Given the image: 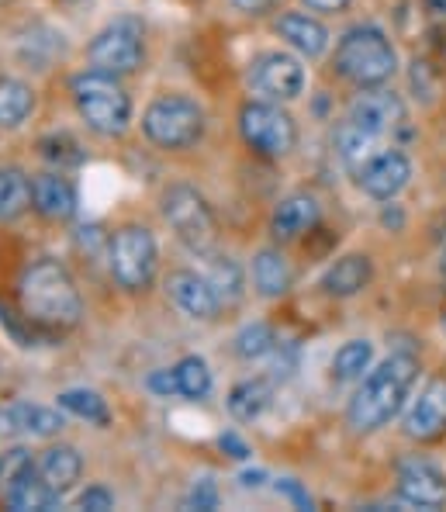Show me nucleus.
I'll return each mask as SVG.
<instances>
[{
	"instance_id": "obj_1",
	"label": "nucleus",
	"mask_w": 446,
	"mask_h": 512,
	"mask_svg": "<svg viewBox=\"0 0 446 512\" xmlns=\"http://www.w3.org/2000/svg\"><path fill=\"white\" fill-rule=\"evenodd\" d=\"M415 374H419V360L408 357V353H391L384 364L367 371L364 384L357 388V395L350 398V409H346L350 426L357 433H374V429L388 426L402 412Z\"/></svg>"
},
{
	"instance_id": "obj_2",
	"label": "nucleus",
	"mask_w": 446,
	"mask_h": 512,
	"mask_svg": "<svg viewBox=\"0 0 446 512\" xmlns=\"http://www.w3.org/2000/svg\"><path fill=\"white\" fill-rule=\"evenodd\" d=\"M21 308L32 322L49 329H73L83 315L77 281L59 260H39L21 274Z\"/></svg>"
},
{
	"instance_id": "obj_3",
	"label": "nucleus",
	"mask_w": 446,
	"mask_h": 512,
	"mask_svg": "<svg viewBox=\"0 0 446 512\" xmlns=\"http://www.w3.org/2000/svg\"><path fill=\"white\" fill-rule=\"evenodd\" d=\"M70 90L73 104H77L80 118L87 122L90 132L104 135V139L125 135L128 122H132V97L118 84V77L101 70H87L73 77Z\"/></svg>"
},
{
	"instance_id": "obj_4",
	"label": "nucleus",
	"mask_w": 446,
	"mask_h": 512,
	"mask_svg": "<svg viewBox=\"0 0 446 512\" xmlns=\"http://www.w3.org/2000/svg\"><path fill=\"white\" fill-rule=\"evenodd\" d=\"M336 70L357 87H381L395 77L398 56L388 35L374 25H357L336 45Z\"/></svg>"
},
{
	"instance_id": "obj_5",
	"label": "nucleus",
	"mask_w": 446,
	"mask_h": 512,
	"mask_svg": "<svg viewBox=\"0 0 446 512\" xmlns=\"http://www.w3.org/2000/svg\"><path fill=\"white\" fill-rule=\"evenodd\" d=\"M142 132L163 149H187L204 135V111L187 94H163L142 115Z\"/></svg>"
},
{
	"instance_id": "obj_6",
	"label": "nucleus",
	"mask_w": 446,
	"mask_h": 512,
	"mask_svg": "<svg viewBox=\"0 0 446 512\" xmlns=\"http://www.w3.org/2000/svg\"><path fill=\"white\" fill-rule=\"evenodd\" d=\"M163 218L173 229V236L187 246L191 253H211L218 243V222L211 205L201 198L194 187L187 184H173L163 194Z\"/></svg>"
},
{
	"instance_id": "obj_7",
	"label": "nucleus",
	"mask_w": 446,
	"mask_h": 512,
	"mask_svg": "<svg viewBox=\"0 0 446 512\" xmlns=\"http://www.w3.org/2000/svg\"><path fill=\"white\" fill-rule=\"evenodd\" d=\"M0 492L4 502L18 512H49L59 509V495L42 481L39 461L25 447L0 457Z\"/></svg>"
},
{
	"instance_id": "obj_8",
	"label": "nucleus",
	"mask_w": 446,
	"mask_h": 512,
	"mask_svg": "<svg viewBox=\"0 0 446 512\" xmlns=\"http://www.w3.org/2000/svg\"><path fill=\"white\" fill-rule=\"evenodd\" d=\"M239 132L249 149L270 160H281L298 142V125L277 101H249L239 111Z\"/></svg>"
},
{
	"instance_id": "obj_9",
	"label": "nucleus",
	"mask_w": 446,
	"mask_h": 512,
	"mask_svg": "<svg viewBox=\"0 0 446 512\" xmlns=\"http://www.w3.org/2000/svg\"><path fill=\"white\" fill-rule=\"evenodd\" d=\"M160 267V250L146 225H125L111 239V274L125 291H142L153 284Z\"/></svg>"
},
{
	"instance_id": "obj_10",
	"label": "nucleus",
	"mask_w": 446,
	"mask_h": 512,
	"mask_svg": "<svg viewBox=\"0 0 446 512\" xmlns=\"http://www.w3.org/2000/svg\"><path fill=\"white\" fill-rule=\"evenodd\" d=\"M146 32L139 18H118L90 42V70L111 73V77H128L142 66L146 56Z\"/></svg>"
},
{
	"instance_id": "obj_11",
	"label": "nucleus",
	"mask_w": 446,
	"mask_h": 512,
	"mask_svg": "<svg viewBox=\"0 0 446 512\" xmlns=\"http://www.w3.org/2000/svg\"><path fill=\"white\" fill-rule=\"evenodd\" d=\"M346 122L357 125L360 132L374 135L381 142H391L398 132L405 128L408 115H405V101L395 94V90L384 87H360V94L350 101V111H346Z\"/></svg>"
},
{
	"instance_id": "obj_12",
	"label": "nucleus",
	"mask_w": 446,
	"mask_h": 512,
	"mask_svg": "<svg viewBox=\"0 0 446 512\" xmlns=\"http://www.w3.org/2000/svg\"><path fill=\"white\" fill-rule=\"evenodd\" d=\"M249 87L263 97V101H294L305 90V66L291 52H263L249 66Z\"/></svg>"
},
{
	"instance_id": "obj_13",
	"label": "nucleus",
	"mask_w": 446,
	"mask_h": 512,
	"mask_svg": "<svg viewBox=\"0 0 446 512\" xmlns=\"http://www.w3.org/2000/svg\"><path fill=\"white\" fill-rule=\"evenodd\" d=\"M357 180L370 198L391 201V198H398V194L408 187V180H412V160H408L402 149L388 146L357 173Z\"/></svg>"
},
{
	"instance_id": "obj_14",
	"label": "nucleus",
	"mask_w": 446,
	"mask_h": 512,
	"mask_svg": "<svg viewBox=\"0 0 446 512\" xmlns=\"http://www.w3.org/2000/svg\"><path fill=\"white\" fill-rule=\"evenodd\" d=\"M398 495L408 506L419 509H440L446 506V474L433 461L422 457H408L398 468Z\"/></svg>"
},
{
	"instance_id": "obj_15",
	"label": "nucleus",
	"mask_w": 446,
	"mask_h": 512,
	"mask_svg": "<svg viewBox=\"0 0 446 512\" xmlns=\"http://www.w3.org/2000/svg\"><path fill=\"white\" fill-rule=\"evenodd\" d=\"M405 433L419 443H433L446 436V378L426 381L412 405L405 412Z\"/></svg>"
},
{
	"instance_id": "obj_16",
	"label": "nucleus",
	"mask_w": 446,
	"mask_h": 512,
	"mask_svg": "<svg viewBox=\"0 0 446 512\" xmlns=\"http://www.w3.org/2000/svg\"><path fill=\"white\" fill-rule=\"evenodd\" d=\"M166 295H170V301L180 308V312L191 315V319H201V322H211L218 315V308H222V301H218L211 281L201 274H194V270H173V274L166 277Z\"/></svg>"
},
{
	"instance_id": "obj_17",
	"label": "nucleus",
	"mask_w": 446,
	"mask_h": 512,
	"mask_svg": "<svg viewBox=\"0 0 446 512\" xmlns=\"http://www.w3.org/2000/svg\"><path fill=\"white\" fill-rule=\"evenodd\" d=\"M63 429L59 409L32 402H14L0 409V436H28V440H49Z\"/></svg>"
},
{
	"instance_id": "obj_18",
	"label": "nucleus",
	"mask_w": 446,
	"mask_h": 512,
	"mask_svg": "<svg viewBox=\"0 0 446 512\" xmlns=\"http://www.w3.org/2000/svg\"><path fill=\"white\" fill-rule=\"evenodd\" d=\"M319 218H322V208L312 194H291V198H284L281 205H277L274 218H270V232H274V239H281V243H294V239H301L305 232H312L315 225H319Z\"/></svg>"
},
{
	"instance_id": "obj_19",
	"label": "nucleus",
	"mask_w": 446,
	"mask_h": 512,
	"mask_svg": "<svg viewBox=\"0 0 446 512\" xmlns=\"http://www.w3.org/2000/svg\"><path fill=\"white\" fill-rule=\"evenodd\" d=\"M32 208L45 218H66L77 215V187L59 173H39L32 177Z\"/></svg>"
},
{
	"instance_id": "obj_20",
	"label": "nucleus",
	"mask_w": 446,
	"mask_h": 512,
	"mask_svg": "<svg viewBox=\"0 0 446 512\" xmlns=\"http://www.w3.org/2000/svg\"><path fill=\"white\" fill-rule=\"evenodd\" d=\"M277 32H281V39L291 45V49H298L301 56H322V52L329 49V32H325V25L308 18V14H298V11L281 14Z\"/></svg>"
},
{
	"instance_id": "obj_21",
	"label": "nucleus",
	"mask_w": 446,
	"mask_h": 512,
	"mask_svg": "<svg viewBox=\"0 0 446 512\" xmlns=\"http://www.w3.org/2000/svg\"><path fill=\"white\" fill-rule=\"evenodd\" d=\"M39 471H42V481L52 488V492L63 499L66 492H70L73 485L80 481L83 474V461L80 454L73 447H66V443H59V447H49L45 454L39 457Z\"/></svg>"
},
{
	"instance_id": "obj_22",
	"label": "nucleus",
	"mask_w": 446,
	"mask_h": 512,
	"mask_svg": "<svg viewBox=\"0 0 446 512\" xmlns=\"http://www.w3.org/2000/svg\"><path fill=\"white\" fill-rule=\"evenodd\" d=\"M367 284H370V260H367V256H360V253L336 260L322 277V288L329 291V295H336V298L360 295Z\"/></svg>"
},
{
	"instance_id": "obj_23",
	"label": "nucleus",
	"mask_w": 446,
	"mask_h": 512,
	"mask_svg": "<svg viewBox=\"0 0 446 512\" xmlns=\"http://www.w3.org/2000/svg\"><path fill=\"white\" fill-rule=\"evenodd\" d=\"M336 149H339V160H343V167L350 173H360L377 153H381V149H388V142L374 139V135L360 132L357 125L343 122L336 128Z\"/></svg>"
},
{
	"instance_id": "obj_24",
	"label": "nucleus",
	"mask_w": 446,
	"mask_h": 512,
	"mask_svg": "<svg viewBox=\"0 0 446 512\" xmlns=\"http://www.w3.org/2000/svg\"><path fill=\"white\" fill-rule=\"evenodd\" d=\"M253 284L263 298H281L291 288V263L281 250H260L253 260Z\"/></svg>"
},
{
	"instance_id": "obj_25",
	"label": "nucleus",
	"mask_w": 446,
	"mask_h": 512,
	"mask_svg": "<svg viewBox=\"0 0 446 512\" xmlns=\"http://www.w3.org/2000/svg\"><path fill=\"white\" fill-rule=\"evenodd\" d=\"M270 398H274V384L263 378H249L239 381L236 388L229 391V412L239 419V423H253L263 412L270 409Z\"/></svg>"
},
{
	"instance_id": "obj_26",
	"label": "nucleus",
	"mask_w": 446,
	"mask_h": 512,
	"mask_svg": "<svg viewBox=\"0 0 446 512\" xmlns=\"http://www.w3.org/2000/svg\"><path fill=\"white\" fill-rule=\"evenodd\" d=\"M32 208V180L25 177V170L0 163V218L14 222Z\"/></svg>"
},
{
	"instance_id": "obj_27",
	"label": "nucleus",
	"mask_w": 446,
	"mask_h": 512,
	"mask_svg": "<svg viewBox=\"0 0 446 512\" xmlns=\"http://www.w3.org/2000/svg\"><path fill=\"white\" fill-rule=\"evenodd\" d=\"M35 111V94L28 84L14 77H0V125L14 128Z\"/></svg>"
},
{
	"instance_id": "obj_28",
	"label": "nucleus",
	"mask_w": 446,
	"mask_h": 512,
	"mask_svg": "<svg viewBox=\"0 0 446 512\" xmlns=\"http://www.w3.org/2000/svg\"><path fill=\"white\" fill-rule=\"evenodd\" d=\"M59 409L77 419H87V423H94V426H108V419H111L108 402H104L97 391H87V388L63 391V395H59Z\"/></svg>"
},
{
	"instance_id": "obj_29",
	"label": "nucleus",
	"mask_w": 446,
	"mask_h": 512,
	"mask_svg": "<svg viewBox=\"0 0 446 512\" xmlns=\"http://www.w3.org/2000/svg\"><path fill=\"white\" fill-rule=\"evenodd\" d=\"M374 364V346L367 340H350L343 350L332 357V378L336 381H357L364 378Z\"/></svg>"
},
{
	"instance_id": "obj_30",
	"label": "nucleus",
	"mask_w": 446,
	"mask_h": 512,
	"mask_svg": "<svg viewBox=\"0 0 446 512\" xmlns=\"http://www.w3.org/2000/svg\"><path fill=\"white\" fill-rule=\"evenodd\" d=\"M208 281L222 305H236V301L243 298V267H239L232 256H218V260L211 263Z\"/></svg>"
},
{
	"instance_id": "obj_31",
	"label": "nucleus",
	"mask_w": 446,
	"mask_h": 512,
	"mask_svg": "<svg viewBox=\"0 0 446 512\" xmlns=\"http://www.w3.org/2000/svg\"><path fill=\"white\" fill-rule=\"evenodd\" d=\"M177 384H180V395L191 398V402H201V398H208L211 391V371L208 364H204L201 357H184L177 367Z\"/></svg>"
},
{
	"instance_id": "obj_32",
	"label": "nucleus",
	"mask_w": 446,
	"mask_h": 512,
	"mask_svg": "<svg viewBox=\"0 0 446 512\" xmlns=\"http://www.w3.org/2000/svg\"><path fill=\"white\" fill-rule=\"evenodd\" d=\"M277 346V336L274 329L267 326V322H253V326H243L236 336V353L243 360H260L267 357V353H274Z\"/></svg>"
},
{
	"instance_id": "obj_33",
	"label": "nucleus",
	"mask_w": 446,
	"mask_h": 512,
	"mask_svg": "<svg viewBox=\"0 0 446 512\" xmlns=\"http://www.w3.org/2000/svg\"><path fill=\"white\" fill-rule=\"evenodd\" d=\"M42 153L45 160L59 163V167H77V163H83V149L80 142L73 139V135H49V139H42Z\"/></svg>"
},
{
	"instance_id": "obj_34",
	"label": "nucleus",
	"mask_w": 446,
	"mask_h": 512,
	"mask_svg": "<svg viewBox=\"0 0 446 512\" xmlns=\"http://www.w3.org/2000/svg\"><path fill=\"white\" fill-rule=\"evenodd\" d=\"M187 506L191 509H215L218 506V488L215 481H198V485L191 488V495H187Z\"/></svg>"
},
{
	"instance_id": "obj_35",
	"label": "nucleus",
	"mask_w": 446,
	"mask_h": 512,
	"mask_svg": "<svg viewBox=\"0 0 446 512\" xmlns=\"http://www.w3.org/2000/svg\"><path fill=\"white\" fill-rule=\"evenodd\" d=\"M77 509H94V512H108L115 509V495L108 488H87L77 499Z\"/></svg>"
},
{
	"instance_id": "obj_36",
	"label": "nucleus",
	"mask_w": 446,
	"mask_h": 512,
	"mask_svg": "<svg viewBox=\"0 0 446 512\" xmlns=\"http://www.w3.org/2000/svg\"><path fill=\"white\" fill-rule=\"evenodd\" d=\"M149 388H153L156 395H166V398H170V395H180L177 371H173V367H170V371H156L153 378H149Z\"/></svg>"
},
{
	"instance_id": "obj_37",
	"label": "nucleus",
	"mask_w": 446,
	"mask_h": 512,
	"mask_svg": "<svg viewBox=\"0 0 446 512\" xmlns=\"http://www.w3.org/2000/svg\"><path fill=\"white\" fill-rule=\"evenodd\" d=\"M232 7L243 14H267L277 7V0H232Z\"/></svg>"
},
{
	"instance_id": "obj_38",
	"label": "nucleus",
	"mask_w": 446,
	"mask_h": 512,
	"mask_svg": "<svg viewBox=\"0 0 446 512\" xmlns=\"http://www.w3.org/2000/svg\"><path fill=\"white\" fill-rule=\"evenodd\" d=\"M312 11H322V14H336V11H346L350 0H305Z\"/></svg>"
},
{
	"instance_id": "obj_39",
	"label": "nucleus",
	"mask_w": 446,
	"mask_h": 512,
	"mask_svg": "<svg viewBox=\"0 0 446 512\" xmlns=\"http://www.w3.org/2000/svg\"><path fill=\"white\" fill-rule=\"evenodd\" d=\"M218 443H222V447H225V450H232V457H239V461H243V457H249L246 443H243V440H239V436L225 433V436H222V440H218Z\"/></svg>"
},
{
	"instance_id": "obj_40",
	"label": "nucleus",
	"mask_w": 446,
	"mask_h": 512,
	"mask_svg": "<svg viewBox=\"0 0 446 512\" xmlns=\"http://www.w3.org/2000/svg\"><path fill=\"white\" fill-rule=\"evenodd\" d=\"M281 488H284V492H287V495H291V499H294V502H298V506H305V509H308V495H301V488H298V485H294V481H284V485H281Z\"/></svg>"
},
{
	"instance_id": "obj_41",
	"label": "nucleus",
	"mask_w": 446,
	"mask_h": 512,
	"mask_svg": "<svg viewBox=\"0 0 446 512\" xmlns=\"http://www.w3.org/2000/svg\"><path fill=\"white\" fill-rule=\"evenodd\" d=\"M429 11H436V14H446V0H429Z\"/></svg>"
},
{
	"instance_id": "obj_42",
	"label": "nucleus",
	"mask_w": 446,
	"mask_h": 512,
	"mask_svg": "<svg viewBox=\"0 0 446 512\" xmlns=\"http://www.w3.org/2000/svg\"><path fill=\"white\" fill-rule=\"evenodd\" d=\"M443 274H446V250H443Z\"/></svg>"
},
{
	"instance_id": "obj_43",
	"label": "nucleus",
	"mask_w": 446,
	"mask_h": 512,
	"mask_svg": "<svg viewBox=\"0 0 446 512\" xmlns=\"http://www.w3.org/2000/svg\"><path fill=\"white\" fill-rule=\"evenodd\" d=\"M443 329H446V319H443Z\"/></svg>"
}]
</instances>
